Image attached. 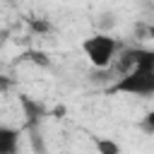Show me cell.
<instances>
[{
    "label": "cell",
    "instance_id": "1",
    "mask_svg": "<svg viewBox=\"0 0 154 154\" xmlns=\"http://www.w3.org/2000/svg\"><path fill=\"white\" fill-rule=\"evenodd\" d=\"M82 51L96 70H108L113 63V55L120 51V41L108 34H91L82 41Z\"/></svg>",
    "mask_w": 154,
    "mask_h": 154
},
{
    "label": "cell",
    "instance_id": "2",
    "mask_svg": "<svg viewBox=\"0 0 154 154\" xmlns=\"http://www.w3.org/2000/svg\"><path fill=\"white\" fill-rule=\"evenodd\" d=\"M111 91L128 96H154V72L144 67H132L113 82Z\"/></svg>",
    "mask_w": 154,
    "mask_h": 154
},
{
    "label": "cell",
    "instance_id": "3",
    "mask_svg": "<svg viewBox=\"0 0 154 154\" xmlns=\"http://www.w3.org/2000/svg\"><path fill=\"white\" fill-rule=\"evenodd\" d=\"M19 101H22V108H24V116H26V125L34 132L38 128V120L46 116V108L38 101H34L31 96H26V94H19Z\"/></svg>",
    "mask_w": 154,
    "mask_h": 154
},
{
    "label": "cell",
    "instance_id": "4",
    "mask_svg": "<svg viewBox=\"0 0 154 154\" xmlns=\"http://www.w3.org/2000/svg\"><path fill=\"white\" fill-rule=\"evenodd\" d=\"M17 149H19V130L0 125V154H17Z\"/></svg>",
    "mask_w": 154,
    "mask_h": 154
},
{
    "label": "cell",
    "instance_id": "5",
    "mask_svg": "<svg viewBox=\"0 0 154 154\" xmlns=\"http://www.w3.org/2000/svg\"><path fill=\"white\" fill-rule=\"evenodd\" d=\"M94 147H96L99 154H120V152H123L120 144H118L116 140H111V137H96V140H94Z\"/></svg>",
    "mask_w": 154,
    "mask_h": 154
},
{
    "label": "cell",
    "instance_id": "6",
    "mask_svg": "<svg viewBox=\"0 0 154 154\" xmlns=\"http://www.w3.org/2000/svg\"><path fill=\"white\" fill-rule=\"evenodd\" d=\"M26 24H29V29L34 31V34H51L53 31V24L48 22V19H43V17H34V19H26Z\"/></svg>",
    "mask_w": 154,
    "mask_h": 154
},
{
    "label": "cell",
    "instance_id": "7",
    "mask_svg": "<svg viewBox=\"0 0 154 154\" xmlns=\"http://www.w3.org/2000/svg\"><path fill=\"white\" fill-rule=\"evenodd\" d=\"M22 60H31L34 65L51 67V58H48V53H43V51H26V53L22 55Z\"/></svg>",
    "mask_w": 154,
    "mask_h": 154
},
{
    "label": "cell",
    "instance_id": "8",
    "mask_svg": "<svg viewBox=\"0 0 154 154\" xmlns=\"http://www.w3.org/2000/svg\"><path fill=\"white\" fill-rule=\"evenodd\" d=\"M140 128L147 132V135H154V111H149L144 118H142V123H140Z\"/></svg>",
    "mask_w": 154,
    "mask_h": 154
},
{
    "label": "cell",
    "instance_id": "9",
    "mask_svg": "<svg viewBox=\"0 0 154 154\" xmlns=\"http://www.w3.org/2000/svg\"><path fill=\"white\" fill-rule=\"evenodd\" d=\"M12 89V79L7 75H0V94H7Z\"/></svg>",
    "mask_w": 154,
    "mask_h": 154
},
{
    "label": "cell",
    "instance_id": "10",
    "mask_svg": "<svg viewBox=\"0 0 154 154\" xmlns=\"http://www.w3.org/2000/svg\"><path fill=\"white\" fill-rule=\"evenodd\" d=\"M65 111H67V108H65V106H55V108H53V111H51V113H53V116H55V118H63V116H65Z\"/></svg>",
    "mask_w": 154,
    "mask_h": 154
},
{
    "label": "cell",
    "instance_id": "11",
    "mask_svg": "<svg viewBox=\"0 0 154 154\" xmlns=\"http://www.w3.org/2000/svg\"><path fill=\"white\" fill-rule=\"evenodd\" d=\"M147 34H149V38H154V26H149V29H147Z\"/></svg>",
    "mask_w": 154,
    "mask_h": 154
}]
</instances>
